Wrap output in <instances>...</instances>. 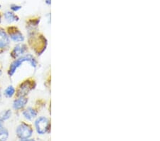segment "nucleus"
Masks as SVG:
<instances>
[{
	"mask_svg": "<svg viewBox=\"0 0 160 141\" xmlns=\"http://www.w3.org/2000/svg\"><path fill=\"white\" fill-rule=\"evenodd\" d=\"M25 62L29 63L30 66L34 69L37 68L38 66V61L37 60L35 56L31 54V53H27V54L22 56V57L14 59L12 61L11 64H10L8 71H7L8 75L10 77L14 76V74L16 73L17 69L21 67L22 64Z\"/></svg>",
	"mask_w": 160,
	"mask_h": 141,
	"instance_id": "nucleus-2",
	"label": "nucleus"
},
{
	"mask_svg": "<svg viewBox=\"0 0 160 141\" xmlns=\"http://www.w3.org/2000/svg\"><path fill=\"white\" fill-rule=\"evenodd\" d=\"M10 8H11V10L13 12H17L22 9V6L18 4H12L10 6Z\"/></svg>",
	"mask_w": 160,
	"mask_h": 141,
	"instance_id": "nucleus-16",
	"label": "nucleus"
},
{
	"mask_svg": "<svg viewBox=\"0 0 160 141\" xmlns=\"http://www.w3.org/2000/svg\"><path fill=\"white\" fill-rule=\"evenodd\" d=\"M40 23V17H34L33 19L27 20V29L28 34H32V33L37 32L38 26Z\"/></svg>",
	"mask_w": 160,
	"mask_h": 141,
	"instance_id": "nucleus-11",
	"label": "nucleus"
},
{
	"mask_svg": "<svg viewBox=\"0 0 160 141\" xmlns=\"http://www.w3.org/2000/svg\"><path fill=\"white\" fill-rule=\"evenodd\" d=\"M29 102L27 97H17L12 103V108L16 111H20L24 110Z\"/></svg>",
	"mask_w": 160,
	"mask_h": 141,
	"instance_id": "nucleus-10",
	"label": "nucleus"
},
{
	"mask_svg": "<svg viewBox=\"0 0 160 141\" xmlns=\"http://www.w3.org/2000/svg\"><path fill=\"white\" fill-rule=\"evenodd\" d=\"M2 126H3V122L0 120V127H2Z\"/></svg>",
	"mask_w": 160,
	"mask_h": 141,
	"instance_id": "nucleus-20",
	"label": "nucleus"
},
{
	"mask_svg": "<svg viewBox=\"0 0 160 141\" xmlns=\"http://www.w3.org/2000/svg\"><path fill=\"white\" fill-rule=\"evenodd\" d=\"M33 133V128L29 123L22 122L17 126L16 135L19 140L32 138Z\"/></svg>",
	"mask_w": 160,
	"mask_h": 141,
	"instance_id": "nucleus-5",
	"label": "nucleus"
},
{
	"mask_svg": "<svg viewBox=\"0 0 160 141\" xmlns=\"http://www.w3.org/2000/svg\"><path fill=\"white\" fill-rule=\"evenodd\" d=\"M45 1H46V3L48 5H50V4H51V0H45Z\"/></svg>",
	"mask_w": 160,
	"mask_h": 141,
	"instance_id": "nucleus-18",
	"label": "nucleus"
},
{
	"mask_svg": "<svg viewBox=\"0 0 160 141\" xmlns=\"http://www.w3.org/2000/svg\"><path fill=\"white\" fill-rule=\"evenodd\" d=\"M38 109L36 107H27L22 110V115L27 121H33L38 117Z\"/></svg>",
	"mask_w": 160,
	"mask_h": 141,
	"instance_id": "nucleus-9",
	"label": "nucleus"
},
{
	"mask_svg": "<svg viewBox=\"0 0 160 141\" xmlns=\"http://www.w3.org/2000/svg\"><path fill=\"white\" fill-rule=\"evenodd\" d=\"M1 22H2V16L1 14H0V23H1Z\"/></svg>",
	"mask_w": 160,
	"mask_h": 141,
	"instance_id": "nucleus-22",
	"label": "nucleus"
},
{
	"mask_svg": "<svg viewBox=\"0 0 160 141\" xmlns=\"http://www.w3.org/2000/svg\"><path fill=\"white\" fill-rule=\"evenodd\" d=\"M19 141H36L33 138H28V139H22L19 140Z\"/></svg>",
	"mask_w": 160,
	"mask_h": 141,
	"instance_id": "nucleus-17",
	"label": "nucleus"
},
{
	"mask_svg": "<svg viewBox=\"0 0 160 141\" xmlns=\"http://www.w3.org/2000/svg\"><path fill=\"white\" fill-rule=\"evenodd\" d=\"M2 97V91H1V88H0V98H1Z\"/></svg>",
	"mask_w": 160,
	"mask_h": 141,
	"instance_id": "nucleus-21",
	"label": "nucleus"
},
{
	"mask_svg": "<svg viewBox=\"0 0 160 141\" xmlns=\"http://www.w3.org/2000/svg\"><path fill=\"white\" fill-rule=\"evenodd\" d=\"M9 136V130L4 126L0 127V141H7Z\"/></svg>",
	"mask_w": 160,
	"mask_h": 141,
	"instance_id": "nucleus-14",
	"label": "nucleus"
},
{
	"mask_svg": "<svg viewBox=\"0 0 160 141\" xmlns=\"http://www.w3.org/2000/svg\"><path fill=\"white\" fill-rule=\"evenodd\" d=\"M12 115V111L11 109H7L4 110V111H2L0 113V120L2 122L6 121V120H9Z\"/></svg>",
	"mask_w": 160,
	"mask_h": 141,
	"instance_id": "nucleus-15",
	"label": "nucleus"
},
{
	"mask_svg": "<svg viewBox=\"0 0 160 141\" xmlns=\"http://www.w3.org/2000/svg\"><path fill=\"white\" fill-rule=\"evenodd\" d=\"M28 50H29V48H28V46L27 44H25L24 43H17L11 51L10 56L14 60L17 59V58H19L24 56L25 54H27Z\"/></svg>",
	"mask_w": 160,
	"mask_h": 141,
	"instance_id": "nucleus-7",
	"label": "nucleus"
},
{
	"mask_svg": "<svg viewBox=\"0 0 160 141\" xmlns=\"http://www.w3.org/2000/svg\"><path fill=\"white\" fill-rule=\"evenodd\" d=\"M28 43L35 54L37 56L43 54L48 46L47 38L38 31L29 34Z\"/></svg>",
	"mask_w": 160,
	"mask_h": 141,
	"instance_id": "nucleus-1",
	"label": "nucleus"
},
{
	"mask_svg": "<svg viewBox=\"0 0 160 141\" xmlns=\"http://www.w3.org/2000/svg\"><path fill=\"white\" fill-rule=\"evenodd\" d=\"M37 87L35 78L30 77L21 82L16 88V97H27Z\"/></svg>",
	"mask_w": 160,
	"mask_h": 141,
	"instance_id": "nucleus-3",
	"label": "nucleus"
},
{
	"mask_svg": "<svg viewBox=\"0 0 160 141\" xmlns=\"http://www.w3.org/2000/svg\"><path fill=\"white\" fill-rule=\"evenodd\" d=\"M16 94V88L14 86L9 85L4 91V95L7 98H12Z\"/></svg>",
	"mask_w": 160,
	"mask_h": 141,
	"instance_id": "nucleus-13",
	"label": "nucleus"
},
{
	"mask_svg": "<svg viewBox=\"0 0 160 141\" xmlns=\"http://www.w3.org/2000/svg\"><path fill=\"white\" fill-rule=\"evenodd\" d=\"M6 31L8 34L10 41H12L13 42L21 43L25 41L24 35L16 26H9L7 28Z\"/></svg>",
	"mask_w": 160,
	"mask_h": 141,
	"instance_id": "nucleus-6",
	"label": "nucleus"
},
{
	"mask_svg": "<svg viewBox=\"0 0 160 141\" xmlns=\"http://www.w3.org/2000/svg\"><path fill=\"white\" fill-rule=\"evenodd\" d=\"M51 120L48 117L41 115L34 120V128L38 135H43L51 131Z\"/></svg>",
	"mask_w": 160,
	"mask_h": 141,
	"instance_id": "nucleus-4",
	"label": "nucleus"
},
{
	"mask_svg": "<svg viewBox=\"0 0 160 141\" xmlns=\"http://www.w3.org/2000/svg\"><path fill=\"white\" fill-rule=\"evenodd\" d=\"M10 38L6 29L0 27V53L7 51L10 47Z\"/></svg>",
	"mask_w": 160,
	"mask_h": 141,
	"instance_id": "nucleus-8",
	"label": "nucleus"
},
{
	"mask_svg": "<svg viewBox=\"0 0 160 141\" xmlns=\"http://www.w3.org/2000/svg\"><path fill=\"white\" fill-rule=\"evenodd\" d=\"M4 19L9 23V24H12V23L17 22L19 20V17L17 14H15L13 12H6L4 14Z\"/></svg>",
	"mask_w": 160,
	"mask_h": 141,
	"instance_id": "nucleus-12",
	"label": "nucleus"
},
{
	"mask_svg": "<svg viewBox=\"0 0 160 141\" xmlns=\"http://www.w3.org/2000/svg\"><path fill=\"white\" fill-rule=\"evenodd\" d=\"M2 75V68L1 67V66H0V77Z\"/></svg>",
	"mask_w": 160,
	"mask_h": 141,
	"instance_id": "nucleus-19",
	"label": "nucleus"
}]
</instances>
